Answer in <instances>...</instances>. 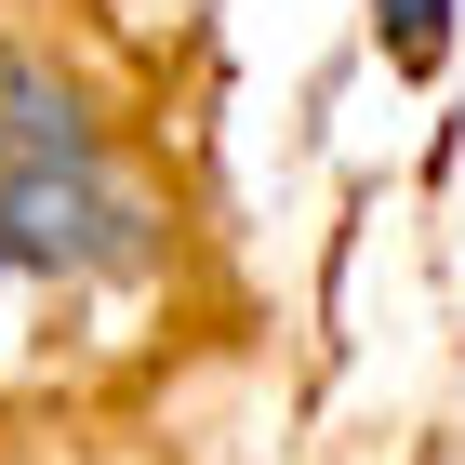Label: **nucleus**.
<instances>
[{"label":"nucleus","instance_id":"nucleus-1","mask_svg":"<svg viewBox=\"0 0 465 465\" xmlns=\"http://www.w3.org/2000/svg\"><path fill=\"white\" fill-rule=\"evenodd\" d=\"M0 252L40 280H134L146 266V200L120 186L80 94L27 54H0Z\"/></svg>","mask_w":465,"mask_h":465},{"label":"nucleus","instance_id":"nucleus-2","mask_svg":"<svg viewBox=\"0 0 465 465\" xmlns=\"http://www.w3.org/2000/svg\"><path fill=\"white\" fill-rule=\"evenodd\" d=\"M439 27H452V0H386V40H399V67H439Z\"/></svg>","mask_w":465,"mask_h":465}]
</instances>
